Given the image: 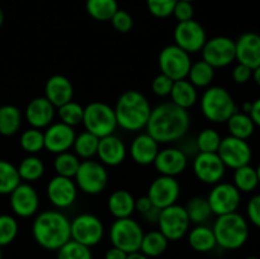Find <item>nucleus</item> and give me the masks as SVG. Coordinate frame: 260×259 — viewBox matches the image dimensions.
<instances>
[{
    "instance_id": "obj_44",
    "label": "nucleus",
    "mask_w": 260,
    "mask_h": 259,
    "mask_svg": "<svg viewBox=\"0 0 260 259\" xmlns=\"http://www.w3.org/2000/svg\"><path fill=\"white\" fill-rule=\"evenodd\" d=\"M221 135L213 128H205L198 134L196 146L200 152H217L221 144Z\"/></svg>"
},
{
    "instance_id": "obj_2",
    "label": "nucleus",
    "mask_w": 260,
    "mask_h": 259,
    "mask_svg": "<svg viewBox=\"0 0 260 259\" xmlns=\"http://www.w3.org/2000/svg\"><path fill=\"white\" fill-rule=\"evenodd\" d=\"M32 235L43 249L57 251L71 239L70 220L60 211H42L33 221Z\"/></svg>"
},
{
    "instance_id": "obj_34",
    "label": "nucleus",
    "mask_w": 260,
    "mask_h": 259,
    "mask_svg": "<svg viewBox=\"0 0 260 259\" xmlns=\"http://www.w3.org/2000/svg\"><path fill=\"white\" fill-rule=\"evenodd\" d=\"M85 9L93 19L108 22L119 8L117 0H86Z\"/></svg>"
},
{
    "instance_id": "obj_40",
    "label": "nucleus",
    "mask_w": 260,
    "mask_h": 259,
    "mask_svg": "<svg viewBox=\"0 0 260 259\" xmlns=\"http://www.w3.org/2000/svg\"><path fill=\"white\" fill-rule=\"evenodd\" d=\"M80 159L74 152H61V154L56 155L55 160H53V170L56 172V175L74 179L79 167H80Z\"/></svg>"
},
{
    "instance_id": "obj_50",
    "label": "nucleus",
    "mask_w": 260,
    "mask_h": 259,
    "mask_svg": "<svg viewBox=\"0 0 260 259\" xmlns=\"http://www.w3.org/2000/svg\"><path fill=\"white\" fill-rule=\"evenodd\" d=\"M248 218L254 226L260 229V195H255L249 200L246 206Z\"/></svg>"
},
{
    "instance_id": "obj_61",
    "label": "nucleus",
    "mask_w": 260,
    "mask_h": 259,
    "mask_svg": "<svg viewBox=\"0 0 260 259\" xmlns=\"http://www.w3.org/2000/svg\"><path fill=\"white\" fill-rule=\"evenodd\" d=\"M180 2H188V3H192L193 0H180Z\"/></svg>"
},
{
    "instance_id": "obj_27",
    "label": "nucleus",
    "mask_w": 260,
    "mask_h": 259,
    "mask_svg": "<svg viewBox=\"0 0 260 259\" xmlns=\"http://www.w3.org/2000/svg\"><path fill=\"white\" fill-rule=\"evenodd\" d=\"M135 197L126 189H117L111 193L107 202L109 212L116 218L131 217L135 212Z\"/></svg>"
},
{
    "instance_id": "obj_8",
    "label": "nucleus",
    "mask_w": 260,
    "mask_h": 259,
    "mask_svg": "<svg viewBox=\"0 0 260 259\" xmlns=\"http://www.w3.org/2000/svg\"><path fill=\"white\" fill-rule=\"evenodd\" d=\"M108 179L109 175L106 169V165L91 159L81 161L80 167L74 177L78 189L90 196H95L103 192L108 184Z\"/></svg>"
},
{
    "instance_id": "obj_45",
    "label": "nucleus",
    "mask_w": 260,
    "mask_h": 259,
    "mask_svg": "<svg viewBox=\"0 0 260 259\" xmlns=\"http://www.w3.org/2000/svg\"><path fill=\"white\" fill-rule=\"evenodd\" d=\"M19 225L14 216L0 215V248L9 245L17 238Z\"/></svg>"
},
{
    "instance_id": "obj_42",
    "label": "nucleus",
    "mask_w": 260,
    "mask_h": 259,
    "mask_svg": "<svg viewBox=\"0 0 260 259\" xmlns=\"http://www.w3.org/2000/svg\"><path fill=\"white\" fill-rule=\"evenodd\" d=\"M57 114L60 122L69 124L71 127H75L83 122L84 107L79 104L78 102L70 101L68 103L62 104L57 108Z\"/></svg>"
},
{
    "instance_id": "obj_29",
    "label": "nucleus",
    "mask_w": 260,
    "mask_h": 259,
    "mask_svg": "<svg viewBox=\"0 0 260 259\" xmlns=\"http://www.w3.org/2000/svg\"><path fill=\"white\" fill-rule=\"evenodd\" d=\"M188 244L198 253H208L217 245L212 228L206 225H197L188 231Z\"/></svg>"
},
{
    "instance_id": "obj_15",
    "label": "nucleus",
    "mask_w": 260,
    "mask_h": 259,
    "mask_svg": "<svg viewBox=\"0 0 260 259\" xmlns=\"http://www.w3.org/2000/svg\"><path fill=\"white\" fill-rule=\"evenodd\" d=\"M206 41H207V35L205 28L197 20L190 19L187 22H179L175 25L174 45L189 55L202 51Z\"/></svg>"
},
{
    "instance_id": "obj_56",
    "label": "nucleus",
    "mask_w": 260,
    "mask_h": 259,
    "mask_svg": "<svg viewBox=\"0 0 260 259\" xmlns=\"http://www.w3.org/2000/svg\"><path fill=\"white\" fill-rule=\"evenodd\" d=\"M253 80L255 81L256 85H258L260 88V66L253 70Z\"/></svg>"
},
{
    "instance_id": "obj_39",
    "label": "nucleus",
    "mask_w": 260,
    "mask_h": 259,
    "mask_svg": "<svg viewBox=\"0 0 260 259\" xmlns=\"http://www.w3.org/2000/svg\"><path fill=\"white\" fill-rule=\"evenodd\" d=\"M20 183L18 168L8 160L0 159V195H10Z\"/></svg>"
},
{
    "instance_id": "obj_55",
    "label": "nucleus",
    "mask_w": 260,
    "mask_h": 259,
    "mask_svg": "<svg viewBox=\"0 0 260 259\" xmlns=\"http://www.w3.org/2000/svg\"><path fill=\"white\" fill-rule=\"evenodd\" d=\"M127 259H150V258L139 250V251H135V253H129L128 255H127Z\"/></svg>"
},
{
    "instance_id": "obj_22",
    "label": "nucleus",
    "mask_w": 260,
    "mask_h": 259,
    "mask_svg": "<svg viewBox=\"0 0 260 259\" xmlns=\"http://www.w3.org/2000/svg\"><path fill=\"white\" fill-rule=\"evenodd\" d=\"M236 61L251 70L260 66V35L255 32L243 33L235 41Z\"/></svg>"
},
{
    "instance_id": "obj_25",
    "label": "nucleus",
    "mask_w": 260,
    "mask_h": 259,
    "mask_svg": "<svg viewBox=\"0 0 260 259\" xmlns=\"http://www.w3.org/2000/svg\"><path fill=\"white\" fill-rule=\"evenodd\" d=\"M159 142L152 139L149 134H140L132 140L129 146V155L136 164L146 167L154 164L155 157L160 151Z\"/></svg>"
},
{
    "instance_id": "obj_49",
    "label": "nucleus",
    "mask_w": 260,
    "mask_h": 259,
    "mask_svg": "<svg viewBox=\"0 0 260 259\" xmlns=\"http://www.w3.org/2000/svg\"><path fill=\"white\" fill-rule=\"evenodd\" d=\"M172 15H174L175 19L178 20V23L187 22V20L193 19V15H194V8H193L192 3L180 2V0H178Z\"/></svg>"
},
{
    "instance_id": "obj_58",
    "label": "nucleus",
    "mask_w": 260,
    "mask_h": 259,
    "mask_svg": "<svg viewBox=\"0 0 260 259\" xmlns=\"http://www.w3.org/2000/svg\"><path fill=\"white\" fill-rule=\"evenodd\" d=\"M3 23H4V13H3L2 8H0V27L3 25Z\"/></svg>"
},
{
    "instance_id": "obj_26",
    "label": "nucleus",
    "mask_w": 260,
    "mask_h": 259,
    "mask_svg": "<svg viewBox=\"0 0 260 259\" xmlns=\"http://www.w3.org/2000/svg\"><path fill=\"white\" fill-rule=\"evenodd\" d=\"M45 96L56 107L73 101L74 86L63 75H52L45 84Z\"/></svg>"
},
{
    "instance_id": "obj_9",
    "label": "nucleus",
    "mask_w": 260,
    "mask_h": 259,
    "mask_svg": "<svg viewBox=\"0 0 260 259\" xmlns=\"http://www.w3.org/2000/svg\"><path fill=\"white\" fill-rule=\"evenodd\" d=\"M157 63L160 73L167 75L173 81H177L187 79L193 62L189 53L178 47L177 45H169L160 51Z\"/></svg>"
},
{
    "instance_id": "obj_11",
    "label": "nucleus",
    "mask_w": 260,
    "mask_h": 259,
    "mask_svg": "<svg viewBox=\"0 0 260 259\" xmlns=\"http://www.w3.org/2000/svg\"><path fill=\"white\" fill-rule=\"evenodd\" d=\"M71 240H75L83 245H96L104 236V225L99 217L93 213H80L70 221Z\"/></svg>"
},
{
    "instance_id": "obj_47",
    "label": "nucleus",
    "mask_w": 260,
    "mask_h": 259,
    "mask_svg": "<svg viewBox=\"0 0 260 259\" xmlns=\"http://www.w3.org/2000/svg\"><path fill=\"white\" fill-rule=\"evenodd\" d=\"M109 22L112 23L114 29L119 33L129 32L132 27H134V18H132V15L128 12L123 9L117 10Z\"/></svg>"
},
{
    "instance_id": "obj_36",
    "label": "nucleus",
    "mask_w": 260,
    "mask_h": 259,
    "mask_svg": "<svg viewBox=\"0 0 260 259\" xmlns=\"http://www.w3.org/2000/svg\"><path fill=\"white\" fill-rule=\"evenodd\" d=\"M18 173L22 182L32 183L41 179L45 173V164L42 159L36 155H28L18 165Z\"/></svg>"
},
{
    "instance_id": "obj_35",
    "label": "nucleus",
    "mask_w": 260,
    "mask_h": 259,
    "mask_svg": "<svg viewBox=\"0 0 260 259\" xmlns=\"http://www.w3.org/2000/svg\"><path fill=\"white\" fill-rule=\"evenodd\" d=\"M99 145V137L95 135L90 134L88 131H84L81 134L76 135L75 141H74L73 149L74 154L79 157V159L89 160L93 156H95L96 151H98Z\"/></svg>"
},
{
    "instance_id": "obj_17",
    "label": "nucleus",
    "mask_w": 260,
    "mask_h": 259,
    "mask_svg": "<svg viewBox=\"0 0 260 259\" xmlns=\"http://www.w3.org/2000/svg\"><path fill=\"white\" fill-rule=\"evenodd\" d=\"M147 197L159 210L175 205L180 196V184L175 177L159 175L147 189Z\"/></svg>"
},
{
    "instance_id": "obj_62",
    "label": "nucleus",
    "mask_w": 260,
    "mask_h": 259,
    "mask_svg": "<svg viewBox=\"0 0 260 259\" xmlns=\"http://www.w3.org/2000/svg\"><path fill=\"white\" fill-rule=\"evenodd\" d=\"M3 258V253H2V248H0V259Z\"/></svg>"
},
{
    "instance_id": "obj_37",
    "label": "nucleus",
    "mask_w": 260,
    "mask_h": 259,
    "mask_svg": "<svg viewBox=\"0 0 260 259\" xmlns=\"http://www.w3.org/2000/svg\"><path fill=\"white\" fill-rule=\"evenodd\" d=\"M215 78V69L206 62L205 60H200L192 63L188 73L187 79L196 86V88H208L212 84Z\"/></svg>"
},
{
    "instance_id": "obj_57",
    "label": "nucleus",
    "mask_w": 260,
    "mask_h": 259,
    "mask_svg": "<svg viewBox=\"0 0 260 259\" xmlns=\"http://www.w3.org/2000/svg\"><path fill=\"white\" fill-rule=\"evenodd\" d=\"M250 109H251V102H245V103L243 104V112H244V113L249 114Z\"/></svg>"
},
{
    "instance_id": "obj_5",
    "label": "nucleus",
    "mask_w": 260,
    "mask_h": 259,
    "mask_svg": "<svg viewBox=\"0 0 260 259\" xmlns=\"http://www.w3.org/2000/svg\"><path fill=\"white\" fill-rule=\"evenodd\" d=\"M201 111L207 121L226 123L238 111V107L228 89L222 86H208L201 96Z\"/></svg>"
},
{
    "instance_id": "obj_19",
    "label": "nucleus",
    "mask_w": 260,
    "mask_h": 259,
    "mask_svg": "<svg viewBox=\"0 0 260 259\" xmlns=\"http://www.w3.org/2000/svg\"><path fill=\"white\" fill-rule=\"evenodd\" d=\"M10 208L14 215L28 218L35 216L40 208V196L30 183H20L10 193Z\"/></svg>"
},
{
    "instance_id": "obj_14",
    "label": "nucleus",
    "mask_w": 260,
    "mask_h": 259,
    "mask_svg": "<svg viewBox=\"0 0 260 259\" xmlns=\"http://www.w3.org/2000/svg\"><path fill=\"white\" fill-rule=\"evenodd\" d=\"M213 215L236 212L241 202V193L233 183L220 182L213 185L207 197Z\"/></svg>"
},
{
    "instance_id": "obj_46",
    "label": "nucleus",
    "mask_w": 260,
    "mask_h": 259,
    "mask_svg": "<svg viewBox=\"0 0 260 259\" xmlns=\"http://www.w3.org/2000/svg\"><path fill=\"white\" fill-rule=\"evenodd\" d=\"M177 2L178 0H146V5L154 17L164 19L173 14Z\"/></svg>"
},
{
    "instance_id": "obj_48",
    "label": "nucleus",
    "mask_w": 260,
    "mask_h": 259,
    "mask_svg": "<svg viewBox=\"0 0 260 259\" xmlns=\"http://www.w3.org/2000/svg\"><path fill=\"white\" fill-rule=\"evenodd\" d=\"M173 84H174V81H173L172 79L168 78L167 75H164V74L160 73L159 75L155 76L154 80H152L151 89H152V91H154L155 95L162 96V98H164V96L170 95Z\"/></svg>"
},
{
    "instance_id": "obj_16",
    "label": "nucleus",
    "mask_w": 260,
    "mask_h": 259,
    "mask_svg": "<svg viewBox=\"0 0 260 259\" xmlns=\"http://www.w3.org/2000/svg\"><path fill=\"white\" fill-rule=\"evenodd\" d=\"M193 172L205 184H217L223 179L226 167L217 152H198L193 160Z\"/></svg>"
},
{
    "instance_id": "obj_13",
    "label": "nucleus",
    "mask_w": 260,
    "mask_h": 259,
    "mask_svg": "<svg viewBox=\"0 0 260 259\" xmlns=\"http://www.w3.org/2000/svg\"><path fill=\"white\" fill-rule=\"evenodd\" d=\"M217 155L226 168L238 169L244 165L250 164L253 159V150L246 140L238 139L234 136H226L221 140Z\"/></svg>"
},
{
    "instance_id": "obj_54",
    "label": "nucleus",
    "mask_w": 260,
    "mask_h": 259,
    "mask_svg": "<svg viewBox=\"0 0 260 259\" xmlns=\"http://www.w3.org/2000/svg\"><path fill=\"white\" fill-rule=\"evenodd\" d=\"M128 254L126 251L121 250V249L116 248V246H112L104 254V259H127Z\"/></svg>"
},
{
    "instance_id": "obj_33",
    "label": "nucleus",
    "mask_w": 260,
    "mask_h": 259,
    "mask_svg": "<svg viewBox=\"0 0 260 259\" xmlns=\"http://www.w3.org/2000/svg\"><path fill=\"white\" fill-rule=\"evenodd\" d=\"M168 244H169V240L165 238L161 231H149L144 234L140 251L149 258H156L164 254V251L168 249Z\"/></svg>"
},
{
    "instance_id": "obj_30",
    "label": "nucleus",
    "mask_w": 260,
    "mask_h": 259,
    "mask_svg": "<svg viewBox=\"0 0 260 259\" xmlns=\"http://www.w3.org/2000/svg\"><path fill=\"white\" fill-rule=\"evenodd\" d=\"M23 114L18 107L13 104H4L0 107V135L13 136L22 126Z\"/></svg>"
},
{
    "instance_id": "obj_28",
    "label": "nucleus",
    "mask_w": 260,
    "mask_h": 259,
    "mask_svg": "<svg viewBox=\"0 0 260 259\" xmlns=\"http://www.w3.org/2000/svg\"><path fill=\"white\" fill-rule=\"evenodd\" d=\"M169 96L172 99L170 101L172 103L188 111L190 107L197 103L198 91L197 88L188 79H182V80L174 81Z\"/></svg>"
},
{
    "instance_id": "obj_18",
    "label": "nucleus",
    "mask_w": 260,
    "mask_h": 259,
    "mask_svg": "<svg viewBox=\"0 0 260 259\" xmlns=\"http://www.w3.org/2000/svg\"><path fill=\"white\" fill-rule=\"evenodd\" d=\"M48 201L58 210L69 208L75 203L78 198V185L73 178L55 175L48 182L47 188Z\"/></svg>"
},
{
    "instance_id": "obj_51",
    "label": "nucleus",
    "mask_w": 260,
    "mask_h": 259,
    "mask_svg": "<svg viewBox=\"0 0 260 259\" xmlns=\"http://www.w3.org/2000/svg\"><path fill=\"white\" fill-rule=\"evenodd\" d=\"M233 79L238 84L248 83L250 79H253V70L246 65L238 62V65L233 69Z\"/></svg>"
},
{
    "instance_id": "obj_4",
    "label": "nucleus",
    "mask_w": 260,
    "mask_h": 259,
    "mask_svg": "<svg viewBox=\"0 0 260 259\" xmlns=\"http://www.w3.org/2000/svg\"><path fill=\"white\" fill-rule=\"evenodd\" d=\"M212 230L217 245L226 250L240 249L249 238V223L239 212L217 216Z\"/></svg>"
},
{
    "instance_id": "obj_1",
    "label": "nucleus",
    "mask_w": 260,
    "mask_h": 259,
    "mask_svg": "<svg viewBox=\"0 0 260 259\" xmlns=\"http://www.w3.org/2000/svg\"><path fill=\"white\" fill-rule=\"evenodd\" d=\"M190 127V116L187 109L164 102L151 109L146 132L159 144H170L183 139Z\"/></svg>"
},
{
    "instance_id": "obj_31",
    "label": "nucleus",
    "mask_w": 260,
    "mask_h": 259,
    "mask_svg": "<svg viewBox=\"0 0 260 259\" xmlns=\"http://www.w3.org/2000/svg\"><path fill=\"white\" fill-rule=\"evenodd\" d=\"M230 136L238 137V139L246 140L253 136L255 131V124L248 113L236 111L226 122Z\"/></svg>"
},
{
    "instance_id": "obj_24",
    "label": "nucleus",
    "mask_w": 260,
    "mask_h": 259,
    "mask_svg": "<svg viewBox=\"0 0 260 259\" xmlns=\"http://www.w3.org/2000/svg\"><path fill=\"white\" fill-rule=\"evenodd\" d=\"M127 149L124 142L116 135H108L99 139L96 156L106 167H117L126 159Z\"/></svg>"
},
{
    "instance_id": "obj_41",
    "label": "nucleus",
    "mask_w": 260,
    "mask_h": 259,
    "mask_svg": "<svg viewBox=\"0 0 260 259\" xmlns=\"http://www.w3.org/2000/svg\"><path fill=\"white\" fill-rule=\"evenodd\" d=\"M20 147L23 151L27 152L28 155H36L40 151L45 149V136L43 132L38 128H30L25 130L19 139Z\"/></svg>"
},
{
    "instance_id": "obj_23",
    "label": "nucleus",
    "mask_w": 260,
    "mask_h": 259,
    "mask_svg": "<svg viewBox=\"0 0 260 259\" xmlns=\"http://www.w3.org/2000/svg\"><path fill=\"white\" fill-rule=\"evenodd\" d=\"M56 107L46 96L33 98L25 107L24 117L33 128L42 130L50 126L55 118Z\"/></svg>"
},
{
    "instance_id": "obj_53",
    "label": "nucleus",
    "mask_w": 260,
    "mask_h": 259,
    "mask_svg": "<svg viewBox=\"0 0 260 259\" xmlns=\"http://www.w3.org/2000/svg\"><path fill=\"white\" fill-rule=\"evenodd\" d=\"M249 116L253 119L254 124L256 127H260V98L251 102V109L249 112Z\"/></svg>"
},
{
    "instance_id": "obj_21",
    "label": "nucleus",
    "mask_w": 260,
    "mask_h": 259,
    "mask_svg": "<svg viewBox=\"0 0 260 259\" xmlns=\"http://www.w3.org/2000/svg\"><path fill=\"white\" fill-rule=\"evenodd\" d=\"M188 165V157L183 150L177 147H167L157 152L154 167L160 175L177 177L182 174Z\"/></svg>"
},
{
    "instance_id": "obj_60",
    "label": "nucleus",
    "mask_w": 260,
    "mask_h": 259,
    "mask_svg": "<svg viewBox=\"0 0 260 259\" xmlns=\"http://www.w3.org/2000/svg\"><path fill=\"white\" fill-rule=\"evenodd\" d=\"M245 259H260V258H258V256H248V258Z\"/></svg>"
},
{
    "instance_id": "obj_3",
    "label": "nucleus",
    "mask_w": 260,
    "mask_h": 259,
    "mask_svg": "<svg viewBox=\"0 0 260 259\" xmlns=\"http://www.w3.org/2000/svg\"><path fill=\"white\" fill-rule=\"evenodd\" d=\"M151 109L149 99L139 90L124 91L114 106L117 124L124 131H140L146 127Z\"/></svg>"
},
{
    "instance_id": "obj_38",
    "label": "nucleus",
    "mask_w": 260,
    "mask_h": 259,
    "mask_svg": "<svg viewBox=\"0 0 260 259\" xmlns=\"http://www.w3.org/2000/svg\"><path fill=\"white\" fill-rule=\"evenodd\" d=\"M234 185L240 190V193H250L259 185L258 175L255 168L249 165L238 168L234 170Z\"/></svg>"
},
{
    "instance_id": "obj_12",
    "label": "nucleus",
    "mask_w": 260,
    "mask_h": 259,
    "mask_svg": "<svg viewBox=\"0 0 260 259\" xmlns=\"http://www.w3.org/2000/svg\"><path fill=\"white\" fill-rule=\"evenodd\" d=\"M202 60L213 69H222L236 60L235 41L226 36H217L206 41L202 48Z\"/></svg>"
},
{
    "instance_id": "obj_52",
    "label": "nucleus",
    "mask_w": 260,
    "mask_h": 259,
    "mask_svg": "<svg viewBox=\"0 0 260 259\" xmlns=\"http://www.w3.org/2000/svg\"><path fill=\"white\" fill-rule=\"evenodd\" d=\"M155 207L154 205H152V202L150 201V198L147 197V196H142V197L137 198L136 201H135V211H137L139 213H141L142 216H145L146 213H149L150 211L154 210Z\"/></svg>"
},
{
    "instance_id": "obj_6",
    "label": "nucleus",
    "mask_w": 260,
    "mask_h": 259,
    "mask_svg": "<svg viewBox=\"0 0 260 259\" xmlns=\"http://www.w3.org/2000/svg\"><path fill=\"white\" fill-rule=\"evenodd\" d=\"M81 123L85 131L102 139L108 135H113L118 127L114 108L103 102H91L84 107V116Z\"/></svg>"
},
{
    "instance_id": "obj_32",
    "label": "nucleus",
    "mask_w": 260,
    "mask_h": 259,
    "mask_svg": "<svg viewBox=\"0 0 260 259\" xmlns=\"http://www.w3.org/2000/svg\"><path fill=\"white\" fill-rule=\"evenodd\" d=\"M184 208L187 211L189 221L196 225H205L213 215L208 200L206 197H201V196L190 198Z\"/></svg>"
},
{
    "instance_id": "obj_10",
    "label": "nucleus",
    "mask_w": 260,
    "mask_h": 259,
    "mask_svg": "<svg viewBox=\"0 0 260 259\" xmlns=\"http://www.w3.org/2000/svg\"><path fill=\"white\" fill-rule=\"evenodd\" d=\"M156 223L159 225V231H161L169 241H177L184 238L190 228V221L184 206L177 203L160 210Z\"/></svg>"
},
{
    "instance_id": "obj_43",
    "label": "nucleus",
    "mask_w": 260,
    "mask_h": 259,
    "mask_svg": "<svg viewBox=\"0 0 260 259\" xmlns=\"http://www.w3.org/2000/svg\"><path fill=\"white\" fill-rule=\"evenodd\" d=\"M57 259H93V254L89 246L70 239L57 250Z\"/></svg>"
},
{
    "instance_id": "obj_20",
    "label": "nucleus",
    "mask_w": 260,
    "mask_h": 259,
    "mask_svg": "<svg viewBox=\"0 0 260 259\" xmlns=\"http://www.w3.org/2000/svg\"><path fill=\"white\" fill-rule=\"evenodd\" d=\"M43 136H45V149L57 155L69 151L73 147L76 132L74 127L58 121L46 127Z\"/></svg>"
},
{
    "instance_id": "obj_59",
    "label": "nucleus",
    "mask_w": 260,
    "mask_h": 259,
    "mask_svg": "<svg viewBox=\"0 0 260 259\" xmlns=\"http://www.w3.org/2000/svg\"><path fill=\"white\" fill-rule=\"evenodd\" d=\"M256 175H258V180H259V184H260V164L258 165V168H256Z\"/></svg>"
},
{
    "instance_id": "obj_7",
    "label": "nucleus",
    "mask_w": 260,
    "mask_h": 259,
    "mask_svg": "<svg viewBox=\"0 0 260 259\" xmlns=\"http://www.w3.org/2000/svg\"><path fill=\"white\" fill-rule=\"evenodd\" d=\"M144 234L141 225L131 217L116 218L109 229L112 246H116L127 254L140 250Z\"/></svg>"
}]
</instances>
